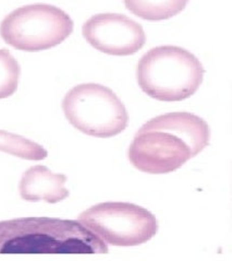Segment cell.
I'll return each instance as SVG.
<instances>
[{
    "label": "cell",
    "mask_w": 232,
    "mask_h": 261,
    "mask_svg": "<svg viewBox=\"0 0 232 261\" xmlns=\"http://www.w3.org/2000/svg\"><path fill=\"white\" fill-rule=\"evenodd\" d=\"M106 243L79 221L23 218L0 222V254H107Z\"/></svg>",
    "instance_id": "2"
},
{
    "label": "cell",
    "mask_w": 232,
    "mask_h": 261,
    "mask_svg": "<svg viewBox=\"0 0 232 261\" xmlns=\"http://www.w3.org/2000/svg\"><path fill=\"white\" fill-rule=\"evenodd\" d=\"M77 221L112 246H137L157 233L154 214L129 202H103L82 212Z\"/></svg>",
    "instance_id": "6"
},
{
    "label": "cell",
    "mask_w": 232,
    "mask_h": 261,
    "mask_svg": "<svg viewBox=\"0 0 232 261\" xmlns=\"http://www.w3.org/2000/svg\"><path fill=\"white\" fill-rule=\"evenodd\" d=\"M0 151L30 161H42L48 155L43 145L4 130H0Z\"/></svg>",
    "instance_id": "10"
},
{
    "label": "cell",
    "mask_w": 232,
    "mask_h": 261,
    "mask_svg": "<svg viewBox=\"0 0 232 261\" xmlns=\"http://www.w3.org/2000/svg\"><path fill=\"white\" fill-rule=\"evenodd\" d=\"M73 21L58 7L35 4L18 8L0 24V35L11 47L40 51L55 47L70 36Z\"/></svg>",
    "instance_id": "5"
},
{
    "label": "cell",
    "mask_w": 232,
    "mask_h": 261,
    "mask_svg": "<svg viewBox=\"0 0 232 261\" xmlns=\"http://www.w3.org/2000/svg\"><path fill=\"white\" fill-rule=\"evenodd\" d=\"M82 33L95 49L113 56L134 55L146 42L140 23L119 13L93 15L83 24Z\"/></svg>",
    "instance_id": "7"
},
{
    "label": "cell",
    "mask_w": 232,
    "mask_h": 261,
    "mask_svg": "<svg viewBox=\"0 0 232 261\" xmlns=\"http://www.w3.org/2000/svg\"><path fill=\"white\" fill-rule=\"evenodd\" d=\"M204 68L189 50L159 46L149 50L137 65V83L144 93L164 102L192 96L203 82Z\"/></svg>",
    "instance_id": "3"
},
{
    "label": "cell",
    "mask_w": 232,
    "mask_h": 261,
    "mask_svg": "<svg viewBox=\"0 0 232 261\" xmlns=\"http://www.w3.org/2000/svg\"><path fill=\"white\" fill-rule=\"evenodd\" d=\"M66 181V175L52 173L44 165H35L23 174L19 185L20 196L26 201L57 203L69 197Z\"/></svg>",
    "instance_id": "8"
},
{
    "label": "cell",
    "mask_w": 232,
    "mask_h": 261,
    "mask_svg": "<svg viewBox=\"0 0 232 261\" xmlns=\"http://www.w3.org/2000/svg\"><path fill=\"white\" fill-rule=\"evenodd\" d=\"M126 7L138 18L149 21L167 20L180 13L189 0H123Z\"/></svg>",
    "instance_id": "9"
},
{
    "label": "cell",
    "mask_w": 232,
    "mask_h": 261,
    "mask_svg": "<svg viewBox=\"0 0 232 261\" xmlns=\"http://www.w3.org/2000/svg\"><path fill=\"white\" fill-rule=\"evenodd\" d=\"M210 137L207 122L194 114L160 115L138 130L129 148V160L141 172L168 174L202 152Z\"/></svg>",
    "instance_id": "1"
},
{
    "label": "cell",
    "mask_w": 232,
    "mask_h": 261,
    "mask_svg": "<svg viewBox=\"0 0 232 261\" xmlns=\"http://www.w3.org/2000/svg\"><path fill=\"white\" fill-rule=\"evenodd\" d=\"M65 116L81 133L96 138H110L128 126L126 106L113 92L97 83L79 84L63 101Z\"/></svg>",
    "instance_id": "4"
},
{
    "label": "cell",
    "mask_w": 232,
    "mask_h": 261,
    "mask_svg": "<svg viewBox=\"0 0 232 261\" xmlns=\"http://www.w3.org/2000/svg\"><path fill=\"white\" fill-rule=\"evenodd\" d=\"M21 69L9 50L0 49V99L14 94L18 89Z\"/></svg>",
    "instance_id": "11"
}]
</instances>
